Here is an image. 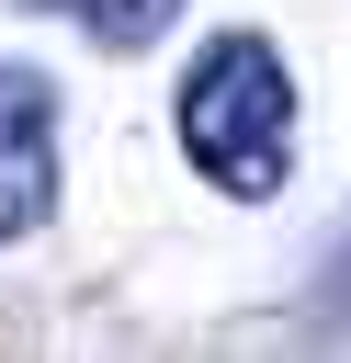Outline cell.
Segmentation results:
<instances>
[{
    "label": "cell",
    "mask_w": 351,
    "mask_h": 363,
    "mask_svg": "<svg viewBox=\"0 0 351 363\" xmlns=\"http://www.w3.org/2000/svg\"><path fill=\"white\" fill-rule=\"evenodd\" d=\"M57 216V91L45 68H0V250Z\"/></svg>",
    "instance_id": "7a4b0ae2"
},
{
    "label": "cell",
    "mask_w": 351,
    "mask_h": 363,
    "mask_svg": "<svg viewBox=\"0 0 351 363\" xmlns=\"http://www.w3.org/2000/svg\"><path fill=\"white\" fill-rule=\"evenodd\" d=\"M181 159L226 204H272L294 170V68L260 34H215L181 79Z\"/></svg>",
    "instance_id": "6da1fadb"
},
{
    "label": "cell",
    "mask_w": 351,
    "mask_h": 363,
    "mask_svg": "<svg viewBox=\"0 0 351 363\" xmlns=\"http://www.w3.org/2000/svg\"><path fill=\"white\" fill-rule=\"evenodd\" d=\"M45 11H68L91 45H125V57H136V45H159V34L181 23V0H45Z\"/></svg>",
    "instance_id": "3957f363"
}]
</instances>
